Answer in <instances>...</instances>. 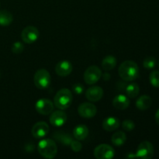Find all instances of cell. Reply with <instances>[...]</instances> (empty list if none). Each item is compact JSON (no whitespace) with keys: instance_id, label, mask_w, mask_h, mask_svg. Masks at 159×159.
<instances>
[{"instance_id":"6da1fadb","label":"cell","mask_w":159,"mask_h":159,"mask_svg":"<svg viewBox=\"0 0 159 159\" xmlns=\"http://www.w3.org/2000/svg\"><path fill=\"white\" fill-rule=\"evenodd\" d=\"M119 75L126 82H132L139 76V68L134 61L127 60L123 62L118 69Z\"/></svg>"},{"instance_id":"7a4b0ae2","label":"cell","mask_w":159,"mask_h":159,"mask_svg":"<svg viewBox=\"0 0 159 159\" xmlns=\"http://www.w3.org/2000/svg\"><path fill=\"white\" fill-rule=\"evenodd\" d=\"M37 150L43 158L47 159L54 158L57 153V147L55 141L49 138L40 141L37 145Z\"/></svg>"},{"instance_id":"3957f363","label":"cell","mask_w":159,"mask_h":159,"mask_svg":"<svg viewBox=\"0 0 159 159\" xmlns=\"http://www.w3.org/2000/svg\"><path fill=\"white\" fill-rule=\"evenodd\" d=\"M73 101L72 93L68 89H61L56 93L54 98V106L58 110H65L71 105Z\"/></svg>"},{"instance_id":"277c9868","label":"cell","mask_w":159,"mask_h":159,"mask_svg":"<svg viewBox=\"0 0 159 159\" xmlns=\"http://www.w3.org/2000/svg\"><path fill=\"white\" fill-rule=\"evenodd\" d=\"M51 75L46 69H39L34 74V84L39 89H45L48 88L51 84Z\"/></svg>"},{"instance_id":"5b68a950","label":"cell","mask_w":159,"mask_h":159,"mask_svg":"<svg viewBox=\"0 0 159 159\" xmlns=\"http://www.w3.org/2000/svg\"><path fill=\"white\" fill-rule=\"evenodd\" d=\"M102 71L96 65H92L87 68L84 72V81L87 85H94L100 79Z\"/></svg>"},{"instance_id":"8992f818","label":"cell","mask_w":159,"mask_h":159,"mask_svg":"<svg viewBox=\"0 0 159 159\" xmlns=\"http://www.w3.org/2000/svg\"><path fill=\"white\" fill-rule=\"evenodd\" d=\"M94 156L97 159H112L115 156V150L109 144H99L94 149Z\"/></svg>"},{"instance_id":"52a82bcc","label":"cell","mask_w":159,"mask_h":159,"mask_svg":"<svg viewBox=\"0 0 159 159\" xmlns=\"http://www.w3.org/2000/svg\"><path fill=\"white\" fill-rule=\"evenodd\" d=\"M136 158L141 159H151L154 155V148L152 143L144 141L140 143L137 148Z\"/></svg>"},{"instance_id":"ba28073f","label":"cell","mask_w":159,"mask_h":159,"mask_svg":"<svg viewBox=\"0 0 159 159\" xmlns=\"http://www.w3.org/2000/svg\"><path fill=\"white\" fill-rule=\"evenodd\" d=\"M40 36L38 29L34 26H28L23 30L21 33V39L24 43H33L37 41Z\"/></svg>"},{"instance_id":"9c48e42d","label":"cell","mask_w":159,"mask_h":159,"mask_svg":"<svg viewBox=\"0 0 159 159\" xmlns=\"http://www.w3.org/2000/svg\"><path fill=\"white\" fill-rule=\"evenodd\" d=\"M54 104L48 99H39L35 104V109L37 113L44 116L51 114L54 110Z\"/></svg>"},{"instance_id":"30bf717a","label":"cell","mask_w":159,"mask_h":159,"mask_svg":"<svg viewBox=\"0 0 159 159\" xmlns=\"http://www.w3.org/2000/svg\"><path fill=\"white\" fill-rule=\"evenodd\" d=\"M78 113L82 117L89 119L96 116L97 113V108L92 102H83L79 105L78 108Z\"/></svg>"},{"instance_id":"8fae6325","label":"cell","mask_w":159,"mask_h":159,"mask_svg":"<svg viewBox=\"0 0 159 159\" xmlns=\"http://www.w3.org/2000/svg\"><path fill=\"white\" fill-rule=\"evenodd\" d=\"M48 132H49V126L44 121L37 122L31 129L32 135L37 139L44 138L48 134Z\"/></svg>"},{"instance_id":"7c38bea8","label":"cell","mask_w":159,"mask_h":159,"mask_svg":"<svg viewBox=\"0 0 159 159\" xmlns=\"http://www.w3.org/2000/svg\"><path fill=\"white\" fill-rule=\"evenodd\" d=\"M67 119H68V117H67L66 113L62 110H59L53 112L50 116L49 120L51 125L58 127L63 126L66 123Z\"/></svg>"},{"instance_id":"4fadbf2b","label":"cell","mask_w":159,"mask_h":159,"mask_svg":"<svg viewBox=\"0 0 159 159\" xmlns=\"http://www.w3.org/2000/svg\"><path fill=\"white\" fill-rule=\"evenodd\" d=\"M73 69L72 65L70 61L63 60L59 61L55 66V71L57 75L61 77H66L69 75Z\"/></svg>"},{"instance_id":"5bb4252c","label":"cell","mask_w":159,"mask_h":159,"mask_svg":"<svg viewBox=\"0 0 159 159\" xmlns=\"http://www.w3.org/2000/svg\"><path fill=\"white\" fill-rule=\"evenodd\" d=\"M102 96H103V90L101 87L96 85L90 87L85 92V97L90 102H98L102 99Z\"/></svg>"},{"instance_id":"9a60e30c","label":"cell","mask_w":159,"mask_h":159,"mask_svg":"<svg viewBox=\"0 0 159 159\" xmlns=\"http://www.w3.org/2000/svg\"><path fill=\"white\" fill-rule=\"evenodd\" d=\"M113 105L117 110H124L130 106V99L125 95H117L113 99Z\"/></svg>"},{"instance_id":"2e32d148","label":"cell","mask_w":159,"mask_h":159,"mask_svg":"<svg viewBox=\"0 0 159 159\" xmlns=\"http://www.w3.org/2000/svg\"><path fill=\"white\" fill-rule=\"evenodd\" d=\"M120 127V120L119 119L113 116L106 118L102 122V128L105 130L109 132L116 130Z\"/></svg>"},{"instance_id":"e0dca14e","label":"cell","mask_w":159,"mask_h":159,"mask_svg":"<svg viewBox=\"0 0 159 159\" xmlns=\"http://www.w3.org/2000/svg\"><path fill=\"white\" fill-rule=\"evenodd\" d=\"M89 129L84 124L76 126L73 130V136L78 141H83L88 137Z\"/></svg>"},{"instance_id":"ac0fdd59","label":"cell","mask_w":159,"mask_h":159,"mask_svg":"<svg viewBox=\"0 0 159 159\" xmlns=\"http://www.w3.org/2000/svg\"><path fill=\"white\" fill-rule=\"evenodd\" d=\"M152 103V98L147 95H143L140 96L136 102V107L140 110H147L151 107Z\"/></svg>"},{"instance_id":"d6986e66","label":"cell","mask_w":159,"mask_h":159,"mask_svg":"<svg viewBox=\"0 0 159 159\" xmlns=\"http://www.w3.org/2000/svg\"><path fill=\"white\" fill-rule=\"evenodd\" d=\"M127 141L126 134L123 131H116L113 134L111 138V141L113 144L116 147H120L123 144H125Z\"/></svg>"},{"instance_id":"ffe728a7","label":"cell","mask_w":159,"mask_h":159,"mask_svg":"<svg viewBox=\"0 0 159 159\" xmlns=\"http://www.w3.org/2000/svg\"><path fill=\"white\" fill-rule=\"evenodd\" d=\"M116 58L112 55H108L103 58L102 61V68L106 71H111L116 67Z\"/></svg>"},{"instance_id":"44dd1931","label":"cell","mask_w":159,"mask_h":159,"mask_svg":"<svg viewBox=\"0 0 159 159\" xmlns=\"http://www.w3.org/2000/svg\"><path fill=\"white\" fill-rule=\"evenodd\" d=\"M13 17L11 12L7 10H0V26H7L12 23Z\"/></svg>"},{"instance_id":"7402d4cb","label":"cell","mask_w":159,"mask_h":159,"mask_svg":"<svg viewBox=\"0 0 159 159\" xmlns=\"http://www.w3.org/2000/svg\"><path fill=\"white\" fill-rule=\"evenodd\" d=\"M125 92L127 97L134 99V98L137 97L138 96V94H139L140 87L137 83L129 84V85H127L126 86Z\"/></svg>"},{"instance_id":"603a6c76","label":"cell","mask_w":159,"mask_h":159,"mask_svg":"<svg viewBox=\"0 0 159 159\" xmlns=\"http://www.w3.org/2000/svg\"><path fill=\"white\" fill-rule=\"evenodd\" d=\"M54 137L59 142L62 143L65 145H70L71 141H73L72 138H71V137L69 134H63L61 132H56Z\"/></svg>"},{"instance_id":"cb8c5ba5","label":"cell","mask_w":159,"mask_h":159,"mask_svg":"<svg viewBox=\"0 0 159 159\" xmlns=\"http://www.w3.org/2000/svg\"><path fill=\"white\" fill-rule=\"evenodd\" d=\"M150 82L154 87L155 88H159V71H152L149 76Z\"/></svg>"},{"instance_id":"d4e9b609","label":"cell","mask_w":159,"mask_h":159,"mask_svg":"<svg viewBox=\"0 0 159 159\" xmlns=\"http://www.w3.org/2000/svg\"><path fill=\"white\" fill-rule=\"evenodd\" d=\"M143 65L147 69H152L156 65V59L153 57H148L143 61Z\"/></svg>"},{"instance_id":"484cf974","label":"cell","mask_w":159,"mask_h":159,"mask_svg":"<svg viewBox=\"0 0 159 159\" xmlns=\"http://www.w3.org/2000/svg\"><path fill=\"white\" fill-rule=\"evenodd\" d=\"M11 50H12V52L13 53V54H20V53L23 52V51L24 50V45H23V43H21V42L16 41L12 44Z\"/></svg>"},{"instance_id":"4316f807","label":"cell","mask_w":159,"mask_h":159,"mask_svg":"<svg viewBox=\"0 0 159 159\" xmlns=\"http://www.w3.org/2000/svg\"><path fill=\"white\" fill-rule=\"evenodd\" d=\"M122 127L124 130L131 131L135 128V124L131 120H125L122 123Z\"/></svg>"},{"instance_id":"83f0119b","label":"cell","mask_w":159,"mask_h":159,"mask_svg":"<svg viewBox=\"0 0 159 159\" xmlns=\"http://www.w3.org/2000/svg\"><path fill=\"white\" fill-rule=\"evenodd\" d=\"M70 146H71V150L74 151L75 152H80L82 148V144H81L80 141H78V140L71 141V143L70 144Z\"/></svg>"},{"instance_id":"f1b7e54d","label":"cell","mask_w":159,"mask_h":159,"mask_svg":"<svg viewBox=\"0 0 159 159\" xmlns=\"http://www.w3.org/2000/svg\"><path fill=\"white\" fill-rule=\"evenodd\" d=\"M72 90L75 94L80 95L84 92V86L80 83L75 84L72 86Z\"/></svg>"},{"instance_id":"f546056e","label":"cell","mask_w":159,"mask_h":159,"mask_svg":"<svg viewBox=\"0 0 159 159\" xmlns=\"http://www.w3.org/2000/svg\"><path fill=\"white\" fill-rule=\"evenodd\" d=\"M110 77H111V75H110V74H109L108 72H106L104 73L103 75H102V78H103V79L105 81H108L109 79H110Z\"/></svg>"},{"instance_id":"4dcf8cb0","label":"cell","mask_w":159,"mask_h":159,"mask_svg":"<svg viewBox=\"0 0 159 159\" xmlns=\"http://www.w3.org/2000/svg\"><path fill=\"white\" fill-rule=\"evenodd\" d=\"M155 121H156L157 124L159 125V110L155 113Z\"/></svg>"},{"instance_id":"1f68e13d","label":"cell","mask_w":159,"mask_h":159,"mask_svg":"<svg viewBox=\"0 0 159 159\" xmlns=\"http://www.w3.org/2000/svg\"><path fill=\"white\" fill-rule=\"evenodd\" d=\"M127 157L129 158H136V155H135V154H133V153H130V154H128V155H127Z\"/></svg>"}]
</instances>
